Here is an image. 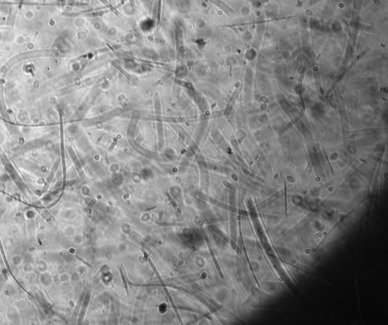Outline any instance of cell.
<instances>
[{"mask_svg":"<svg viewBox=\"0 0 388 325\" xmlns=\"http://www.w3.org/2000/svg\"><path fill=\"white\" fill-rule=\"evenodd\" d=\"M164 290H165V294H166V296H168V300H169L170 303H171V307H172V308H173V310H174V312H175L176 316H177V318H178V320H180V323H182V319H181V317H180V314H179V311H177V306H176L175 303H174V300H173V299H172V297H171V294H170L169 291H168V290H167V289L165 288V287H164Z\"/></svg>","mask_w":388,"mask_h":325,"instance_id":"cell-1","label":"cell"},{"mask_svg":"<svg viewBox=\"0 0 388 325\" xmlns=\"http://www.w3.org/2000/svg\"><path fill=\"white\" fill-rule=\"evenodd\" d=\"M119 271H120V274H121V280H122L123 286H124V290H125L126 294H127V296H129V295H130V293H129L128 286H127V280H126V277H125V274H124V272L123 271V270H122V268H119Z\"/></svg>","mask_w":388,"mask_h":325,"instance_id":"cell-2","label":"cell"},{"mask_svg":"<svg viewBox=\"0 0 388 325\" xmlns=\"http://www.w3.org/2000/svg\"><path fill=\"white\" fill-rule=\"evenodd\" d=\"M148 262H149V264H150V267H151V268H152V269H153V272H154L155 274H156V277H157V278H158V280H159V282H160L161 284H163V285H164V282H163V280H162V277H161V276H160V274H159V271H158L157 269H156V266H155L154 263L153 262V261H152V260L150 259V258H148Z\"/></svg>","mask_w":388,"mask_h":325,"instance_id":"cell-3","label":"cell"}]
</instances>
